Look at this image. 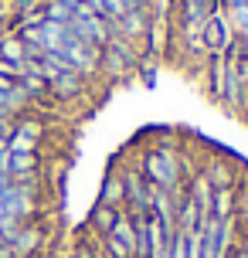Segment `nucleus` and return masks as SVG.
<instances>
[{
	"label": "nucleus",
	"instance_id": "1",
	"mask_svg": "<svg viewBox=\"0 0 248 258\" xmlns=\"http://www.w3.org/2000/svg\"><path fill=\"white\" fill-rule=\"evenodd\" d=\"M31 58H34V64H38L44 85H48V95L68 102V99H75V95L85 92V75H79L75 68H68V61L61 58V54H54V51H34Z\"/></svg>",
	"mask_w": 248,
	"mask_h": 258
},
{
	"label": "nucleus",
	"instance_id": "2",
	"mask_svg": "<svg viewBox=\"0 0 248 258\" xmlns=\"http://www.w3.org/2000/svg\"><path fill=\"white\" fill-rule=\"evenodd\" d=\"M140 173H143L153 187L177 190V187H180V177H183L180 156H177V150H173V146H153V150H146V153H143Z\"/></svg>",
	"mask_w": 248,
	"mask_h": 258
},
{
	"label": "nucleus",
	"instance_id": "3",
	"mask_svg": "<svg viewBox=\"0 0 248 258\" xmlns=\"http://www.w3.org/2000/svg\"><path fill=\"white\" fill-rule=\"evenodd\" d=\"M119 173H122V211L133 221L146 218L150 204H153V183L140 173V167H126V170H119Z\"/></svg>",
	"mask_w": 248,
	"mask_h": 258
},
{
	"label": "nucleus",
	"instance_id": "4",
	"mask_svg": "<svg viewBox=\"0 0 248 258\" xmlns=\"http://www.w3.org/2000/svg\"><path fill=\"white\" fill-rule=\"evenodd\" d=\"M140 61H143L140 48L130 44V41H122L119 34H112V41L105 48H99V72H105L112 78H126L133 68H140Z\"/></svg>",
	"mask_w": 248,
	"mask_h": 258
},
{
	"label": "nucleus",
	"instance_id": "5",
	"mask_svg": "<svg viewBox=\"0 0 248 258\" xmlns=\"http://www.w3.org/2000/svg\"><path fill=\"white\" fill-rule=\"evenodd\" d=\"M34 190L38 187H31V180H11V187L0 194V214L27 224L34 218Z\"/></svg>",
	"mask_w": 248,
	"mask_h": 258
},
{
	"label": "nucleus",
	"instance_id": "6",
	"mask_svg": "<svg viewBox=\"0 0 248 258\" xmlns=\"http://www.w3.org/2000/svg\"><path fill=\"white\" fill-rule=\"evenodd\" d=\"M231 44H235V27L228 21V14L224 11L211 14L208 21H204V27H201V48H204L211 58H218V54H224Z\"/></svg>",
	"mask_w": 248,
	"mask_h": 258
},
{
	"label": "nucleus",
	"instance_id": "7",
	"mask_svg": "<svg viewBox=\"0 0 248 258\" xmlns=\"http://www.w3.org/2000/svg\"><path fill=\"white\" fill-rule=\"evenodd\" d=\"M41 143H44V122L31 116H17L11 126V140L7 150L11 153H41Z\"/></svg>",
	"mask_w": 248,
	"mask_h": 258
},
{
	"label": "nucleus",
	"instance_id": "8",
	"mask_svg": "<svg viewBox=\"0 0 248 258\" xmlns=\"http://www.w3.org/2000/svg\"><path fill=\"white\" fill-rule=\"evenodd\" d=\"M112 34H119L122 41H130L136 48H143L150 41V34H153V17H150L146 7H136V11L122 14L119 21H112Z\"/></svg>",
	"mask_w": 248,
	"mask_h": 258
},
{
	"label": "nucleus",
	"instance_id": "9",
	"mask_svg": "<svg viewBox=\"0 0 248 258\" xmlns=\"http://www.w3.org/2000/svg\"><path fill=\"white\" fill-rule=\"evenodd\" d=\"M58 54H61V58L68 61V68H75L79 75H95V72H99V48L79 41L72 31H68V38H65V44H61Z\"/></svg>",
	"mask_w": 248,
	"mask_h": 258
},
{
	"label": "nucleus",
	"instance_id": "10",
	"mask_svg": "<svg viewBox=\"0 0 248 258\" xmlns=\"http://www.w3.org/2000/svg\"><path fill=\"white\" fill-rule=\"evenodd\" d=\"M187 197L194 201L197 207V218H201V224L211 218V204H214V187H211V180L204 177V173H194L191 177V190H187Z\"/></svg>",
	"mask_w": 248,
	"mask_h": 258
},
{
	"label": "nucleus",
	"instance_id": "11",
	"mask_svg": "<svg viewBox=\"0 0 248 258\" xmlns=\"http://www.w3.org/2000/svg\"><path fill=\"white\" fill-rule=\"evenodd\" d=\"M38 170H41V153H11V160H7L11 180H38Z\"/></svg>",
	"mask_w": 248,
	"mask_h": 258
},
{
	"label": "nucleus",
	"instance_id": "12",
	"mask_svg": "<svg viewBox=\"0 0 248 258\" xmlns=\"http://www.w3.org/2000/svg\"><path fill=\"white\" fill-rule=\"evenodd\" d=\"M92 7V14H99L105 21H119L122 14L136 11V7H146V0H85Z\"/></svg>",
	"mask_w": 248,
	"mask_h": 258
},
{
	"label": "nucleus",
	"instance_id": "13",
	"mask_svg": "<svg viewBox=\"0 0 248 258\" xmlns=\"http://www.w3.org/2000/svg\"><path fill=\"white\" fill-rule=\"evenodd\" d=\"M41 238H44V234H41V228L21 224V231L14 234V238L7 241V245H11V251H14L17 258H31V255H34V251L41 248Z\"/></svg>",
	"mask_w": 248,
	"mask_h": 258
},
{
	"label": "nucleus",
	"instance_id": "14",
	"mask_svg": "<svg viewBox=\"0 0 248 258\" xmlns=\"http://www.w3.org/2000/svg\"><path fill=\"white\" fill-rule=\"evenodd\" d=\"M95 204H105V207H112V211H122V173H119V170L105 173Z\"/></svg>",
	"mask_w": 248,
	"mask_h": 258
},
{
	"label": "nucleus",
	"instance_id": "15",
	"mask_svg": "<svg viewBox=\"0 0 248 258\" xmlns=\"http://www.w3.org/2000/svg\"><path fill=\"white\" fill-rule=\"evenodd\" d=\"M211 218H218V221H231L235 218V187H214Z\"/></svg>",
	"mask_w": 248,
	"mask_h": 258
},
{
	"label": "nucleus",
	"instance_id": "16",
	"mask_svg": "<svg viewBox=\"0 0 248 258\" xmlns=\"http://www.w3.org/2000/svg\"><path fill=\"white\" fill-rule=\"evenodd\" d=\"M116 218H119V211H112V207H105V204H95V207L89 211V228L99 234V238H102V234L112 231Z\"/></svg>",
	"mask_w": 248,
	"mask_h": 258
},
{
	"label": "nucleus",
	"instance_id": "17",
	"mask_svg": "<svg viewBox=\"0 0 248 258\" xmlns=\"http://www.w3.org/2000/svg\"><path fill=\"white\" fill-rule=\"evenodd\" d=\"M204 177L211 180V187H235V173L224 160H211L204 167Z\"/></svg>",
	"mask_w": 248,
	"mask_h": 258
},
{
	"label": "nucleus",
	"instance_id": "18",
	"mask_svg": "<svg viewBox=\"0 0 248 258\" xmlns=\"http://www.w3.org/2000/svg\"><path fill=\"white\" fill-rule=\"evenodd\" d=\"M0 58L4 61H27L31 58V48L17 34H11V38H0Z\"/></svg>",
	"mask_w": 248,
	"mask_h": 258
},
{
	"label": "nucleus",
	"instance_id": "19",
	"mask_svg": "<svg viewBox=\"0 0 248 258\" xmlns=\"http://www.w3.org/2000/svg\"><path fill=\"white\" fill-rule=\"evenodd\" d=\"M167 258H187V234L177 231L167 245Z\"/></svg>",
	"mask_w": 248,
	"mask_h": 258
},
{
	"label": "nucleus",
	"instance_id": "20",
	"mask_svg": "<svg viewBox=\"0 0 248 258\" xmlns=\"http://www.w3.org/2000/svg\"><path fill=\"white\" fill-rule=\"evenodd\" d=\"M72 258H99V251H95V248H85V245H79L75 251H72Z\"/></svg>",
	"mask_w": 248,
	"mask_h": 258
},
{
	"label": "nucleus",
	"instance_id": "21",
	"mask_svg": "<svg viewBox=\"0 0 248 258\" xmlns=\"http://www.w3.org/2000/svg\"><path fill=\"white\" fill-rule=\"evenodd\" d=\"M228 258H248V241H245V245H241V248H235V251H231V255H228Z\"/></svg>",
	"mask_w": 248,
	"mask_h": 258
},
{
	"label": "nucleus",
	"instance_id": "22",
	"mask_svg": "<svg viewBox=\"0 0 248 258\" xmlns=\"http://www.w3.org/2000/svg\"><path fill=\"white\" fill-rule=\"evenodd\" d=\"M7 160H11V153H7V150H0V173H7Z\"/></svg>",
	"mask_w": 248,
	"mask_h": 258
},
{
	"label": "nucleus",
	"instance_id": "23",
	"mask_svg": "<svg viewBox=\"0 0 248 258\" xmlns=\"http://www.w3.org/2000/svg\"><path fill=\"white\" fill-rule=\"evenodd\" d=\"M0 258H17V255L11 251V245H0Z\"/></svg>",
	"mask_w": 248,
	"mask_h": 258
},
{
	"label": "nucleus",
	"instance_id": "24",
	"mask_svg": "<svg viewBox=\"0 0 248 258\" xmlns=\"http://www.w3.org/2000/svg\"><path fill=\"white\" fill-rule=\"evenodd\" d=\"M7 187H11V177H7V173H0V194L7 190Z\"/></svg>",
	"mask_w": 248,
	"mask_h": 258
},
{
	"label": "nucleus",
	"instance_id": "25",
	"mask_svg": "<svg viewBox=\"0 0 248 258\" xmlns=\"http://www.w3.org/2000/svg\"><path fill=\"white\" fill-rule=\"evenodd\" d=\"M241 78H245V85H248V58L241 61Z\"/></svg>",
	"mask_w": 248,
	"mask_h": 258
},
{
	"label": "nucleus",
	"instance_id": "26",
	"mask_svg": "<svg viewBox=\"0 0 248 258\" xmlns=\"http://www.w3.org/2000/svg\"><path fill=\"white\" fill-rule=\"evenodd\" d=\"M61 4H68V7H79L82 0H61Z\"/></svg>",
	"mask_w": 248,
	"mask_h": 258
},
{
	"label": "nucleus",
	"instance_id": "27",
	"mask_svg": "<svg viewBox=\"0 0 248 258\" xmlns=\"http://www.w3.org/2000/svg\"><path fill=\"white\" fill-rule=\"evenodd\" d=\"M241 109H245V119H248V92H245V102H241Z\"/></svg>",
	"mask_w": 248,
	"mask_h": 258
}]
</instances>
